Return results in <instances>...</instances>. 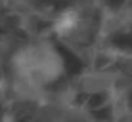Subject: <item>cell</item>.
Segmentation results:
<instances>
[{
  "mask_svg": "<svg viewBox=\"0 0 132 122\" xmlns=\"http://www.w3.org/2000/svg\"><path fill=\"white\" fill-rule=\"evenodd\" d=\"M75 21H77L75 13H63L60 17V21H57V29H60L61 33H67V31H71L73 27H75Z\"/></svg>",
  "mask_w": 132,
  "mask_h": 122,
  "instance_id": "cell-1",
  "label": "cell"
}]
</instances>
